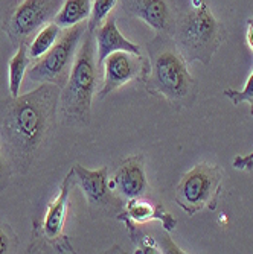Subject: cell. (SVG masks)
<instances>
[{
	"label": "cell",
	"mask_w": 253,
	"mask_h": 254,
	"mask_svg": "<svg viewBox=\"0 0 253 254\" xmlns=\"http://www.w3.org/2000/svg\"><path fill=\"white\" fill-rule=\"evenodd\" d=\"M74 172L77 178V186L83 190L88 205L93 209H119L122 205L119 195L114 193L108 186V169L101 168L95 171H88L81 165H74Z\"/></svg>",
	"instance_id": "30bf717a"
},
{
	"label": "cell",
	"mask_w": 253,
	"mask_h": 254,
	"mask_svg": "<svg viewBox=\"0 0 253 254\" xmlns=\"http://www.w3.org/2000/svg\"><path fill=\"white\" fill-rule=\"evenodd\" d=\"M118 3V0H93L91 2V12L87 21V31L95 32L107 20L108 14Z\"/></svg>",
	"instance_id": "ac0fdd59"
},
{
	"label": "cell",
	"mask_w": 253,
	"mask_h": 254,
	"mask_svg": "<svg viewBox=\"0 0 253 254\" xmlns=\"http://www.w3.org/2000/svg\"><path fill=\"white\" fill-rule=\"evenodd\" d=\"M29 61H31V57L28 54V43H21L17 48V52L14 54V57L9 60V64H8V72H9L8 87H9V95L12 98L20 95L21 81L26 75Z\"/></svg>",
	"instance_id": "2e32d148"
},
{
	"label": "cell",
	"mask_w": 253,
	"mask_h": 254,
	"mask_svg": "<svg viewBox=\"0 0 253 254\" xmlns=\"http://www.w3.org/2000/svg\"><path fill=\"white\" fill-rule=\"evenodd\" d=\"M108 186L114 193L125 199L144 196L148 189L144 155L136 154L124 160L113 178H108Z\"/></svg>",
	"instance_id": "8fae6325"
},
{
	"label": "cell",
	"mask_w": 253,
	"mask_h": 254,
	"mask_svg": "<svg viewBox=\"0 0 253 254\" xmlns=\"http://www.w3.org/2000/svg\"><path fill=\"white\" fill-rule=\"evenodd\" d=\"M128 9L156 31H165L169 25L171 12L167 0H130Z\"/></svg>",
	"instance_id": "5bb4252c"
},
{
	"label": "cell",
	"mask_w": 253,
	"mask_h": 254,
	"mask_svg": "<svg viewBox=\"0 0 253 254\" xmlns=\"http://www.w3.org/2000/svg\"><path fill=\"white\" fill-rule=\"evenodd\" d=\"M224 96L231 99L235 105L247 102L250 105V114L253 116V72L249 76V79H247V82H246L243 90L227 88V90H224Z\"/></svg>",
	"instance_id": "d6986e66"
},
{
	"label": "cell",
	"mask_w": 253,
	"mask_h": 254,
	"mask_svg": "<svg viewBox=\"0 0 253 254\" xmlns=\"http://www.w3.org/2000/svg\"><path fill=\"white\" fill-rule=\"evenodd\" d=\"M9 175H11L9 165L6 163V160H5L2 151H0V190H3L8 186Z\"/></svg>",
	"instance_id": "ffe728a7"
},
{
	"label": "cell",
	"mask_w": 253,
	"mask_h": 254,
	"mask_svg": "<svg viewBox=\"0 0 253 254\" xmlns=\"http://www.w3.org/2000/svg\"><path fill=\"white\" fill-rule=\"evenodd\" d=\"M104 68V82L99 88V99H104L108 93L118 90L119 87L136 81V79H147L151 70V63L142 55L130 54L125 51L110 54L102 65Z\"/></svg>",
	"instance_id": "9c48e42d"
},
{
	"label": "cell",
	"mask_w": 253,
	"mask_h": 254,
	"mask_svg": "<svg viewBox=\"0 0 253 254\" xmlns=\"http://www.w3.org/2000/svg\"><path fill=\"white\" fill-rule=\"evenodd\" d=\"M63 3L64 0H23L5 21L3 31L11 43L18 48L31 35L51 23Z\"/></svg>",
	"instance_id": "52a82bcc"
},
{
	"label": "cell",
	"mask_w": 253,
	"mask_h": 254,
	"mask_svg": "<svg viewBox=\"0 0 253 254\" xmlns=\"http://www.w3.org/2000/svg\"><path fill=\"white\" fill-rule=\"evenodd\" d=\"M95 41H96V64L99 70L104 60L113 52L125 51L130 54L141 55V48L122 35L114 17H107V20L95 31Z\"/></svg>",
	"instance_id": "4fadbf2b"
},
{
	"label": "cell",
	"mask_w": 253,
	"mask_h": 254,
	"mask_svg": "<svg viewBox=\"0 0 253 254\" xmlns=\"http://www.w3.org/2000/svg\"><path fill=\"white\" fill-rule=\"evenodd\" d=\"M145 82L150 93L162 96L171 104L186 102L195 90V81L188 70V61L174 49H164L154 57Z\"/></svg>",
	"instance_id": "3957f363"
},
{
	"label": "cell",
	"mask_w": 253,
	"mask_h": 254,
	"mask_svg": "<svg viewBox=\"0 0 253 254\" xmlns=\"http://www.w3.org/2000/svg\"><path fill=\"white\" fill-rule=\"evenodd\" d=\"M98 70L95 32L85 31L67 81L60 93L58 107L66 125H84L88 122Z\"/></svg>",
	"instance_id": "7a4b0ae2"
},
{
	"label": "cell",
	"mask_w": 253,
	"mask_h": 254,
	"mask_svg": "<svg viewBox=\"0 0 253 254\" xmlns=\"http://www.w3.org/2000/svg\"><path fill=\"white\" fill-rule=\"evenodd\" d=\"M77 186V178L74 169L67 172L64 177L58 195L51 201L48 210L44 213V218L38 227H35V233H40L43 238L57 253H72V247L69 245L67 236H64V227L69 209V199L71 192Z\"/></svg>",
	"instance_id": "ba28073f"
},
{
	"label": "cell",
	"mask_w": 253,
	"mask_h": 254,
	"mask_svg": "<svg viewBox=\"0 0 253 254\" xmlns=\"http://www.w3.org/2000/svg\"><path fill=\"white\" fill-rule=\"evenodd\" d=\"M223 178L224 172L217 165H195L177 184L175 202L189 216L203 209L215 210L223 189Z\"/></svg>",
	"instance_id": "5b68a950"
},
{
	"label": "cell",
	"mask_w": 253,
	"mask_h": 254,
	"mask_svg": "<svg viewBox=\"0 0 253 254\" xmlns=\"http://www.w3.org/2000/svg\"><path fill=\"white\" fill-rule=\"evenodd\" d=\"M9 250V238L3 228H0V254L8 253Z\"/></svg>",
	"instance_id": "7402d4cb"
},
{
	"label": "cell",
	"mask_w": 253,
	"mask_h": 254,
	"mask_svg": "<svg viewBox=\"0 0 253 254\" xmlns=\"http://www.w3.org/2000/svg\"><path fill=\"white\" fill-rule=\"evenodd\" d=\"M60 35H61V28L55 21H51L46 26H43L37 32V35L34 37L31 44L28 46V54H29L31 60L41 58L57 43Z\"/></svg>",
	"instance_id": "e0dca14e"
},
{
	"label": "cell",
	"mask_w": 253,
	"mask_h": 254,
	"mask_svg": "<svg viewBox=\"0 0 253 254\" xmlns=\"http://www.w3.org/2000/svg\"><path fill=\"white\" fill-rule=\"evenodd\" d=\"M234 166L240 171L243 169H252L253 166V151L249 155H238L234 160Z\"/></svg>",
	"instance_id": "44dd1931"
},
{
	"label": "cell",
	"mask_w": 253,
	"mask_h": 254,
	"mask_svg": "<svg viewBox=\"0 0 253 254\" xmlns=\"http://www.w3.org/2000/svg\"><path fill=\"white\" fill-rule=\"evenodd\" d=\"M247 44L249 48L253 51V18L247 21Z\"/></svg>",
	"instance_id": "603a6c76"
},
{
	"label": "cell",
	"mask_w": 253,
	"mask_h": 254,
	"mask_svg": "<svg viewBox=\"0 0 253 254\" xmlns=\"http://www.w3.org/2000/svg\"><path fill=\"white\" fill-rule=\"evenodd\" d=\"M87 31V20L64 29L52 48L46 52L28 72L31 82H51L63 87L75 61L78 44Z\"/></svg>",
	"instance_id": "8992f818"
},
{
	"label": "cell",
	"mask_w": 253,
	"mask_h": 254,
	"mask_svg": "<svg viewBox=\"0 0 253 254\" xmlns=\"http://www.w3.org/2000/svg\"><path fill=\"white\" fill-rule=\"evenodd\" d=\"M118 219L125 222L130 233L134 230L136 224H144L148 221H160L168 233L175 230L177 225V219L164 209V205L154 204L148 199H144L142 196L128 199L124 207V212L118 213Z\"/></svg>",
	"instance_id": "7c38bea8"
},
{
	"label": "cell",
	"mask_w": 253,
	"mask_h": 254,
	"mask_svg": "<svg viewBox=\"0 0 253 254\" xmlns=\"http://www.w3.org/2000/svg\"><path fill=\"white\" fill-rule=\"evenodd\" d=\"M61 87L43 82L26 95L0 101V151L12 172L26 174L54 124Z\"/></svg>",
	"instance_id": "6da1fadb"
},
{
	"label": "cell",
	"mask_w": 253,
	"mask_h": 254,
	"mask_svg": "<svg viewBox=\"0 0 253 254\" xmlns=\"http://www.w3.org/2000/svg\"><path fill=\"white\" fill-rule=\"evenodd\" d=\"M91 12V0H64L54 21L63 29L72 28L85 21Z\"/></svg>",
	"instance_id": "9a60e30c"
},
{
	"label": "cell",
	"mask_w": 253,
	"mask_h": 254,
	"mask_svg": "<svg viewBox=\"0 0 253 254\" xmlns=\"http://www.w3.org/2000/svg\"><path fill=\"white\" fill-rule=\"evenodd\" d=\"M223 41V28L203 2L185 15L180 23L178 43L181 55L188 63L201 61L209 64L212 55Z\"/></svg>",
	"instance_id": "277c9868"
}]
</instances>
